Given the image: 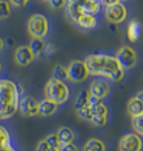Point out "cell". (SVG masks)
<instances>
[{"instance_id": "6da1fadb", "label": "cell", "mask_w": 143, "mask_h": 151, "mask_svg": "<svg viewBox=\"0 0 143 151\" xmlns=\"http://www.w3.org/2000/svg\"><path fill=\"white\" fill-rule=\"evenodd\" d=\"M86 67L89 69L90 76L103 77L111 80L112 82H121L125 80L126 70H124L114 56L107 53H91L85 59Z\"/></svg>"}, {"instance_id": "7a4b0ae2", "label": "cell", "mask_w": 143, "mask_h": 151, "mask_svg": "<svg viewBox=\"0 0 143 151\" xmlns=\"http://www.w3.org/2000/svg\"><path fill=\"white\" fill-rule=\"evenodd\" d=\"M20 87L11 80H0V120L13 117L18 111Z\"/></svg>"}, {"instance_id": "3957f363", "label": "cell", "mask_w": 143, "mask_h": 151, "mask_svg": "<svg viewBox=\"0 0 143 151\" xmlns=\"http://www.w3.org/2000/svg\"><path fill=\"white\" fill-rule=\"evenodd\" d=\"M102 9V4L99 0H68L65 12H66V17L72 21L81 13H89V14H95Z\"/></svg>"}, {"instance_id": "277c9868", "label": "cell", "mask_w": 143, "mask_h": 151, "mask_svg": "<svg viewBox=\"0 0 143 151\" xmlns=\"http://www.w3.org/2000/svg\"><path fill=\"white\" fill-rule=\"evenodd\" d=\"M44 96L52 102L57 103L59 106L64 104L69 100L70 90L65 81H60L57 78L52 77L44 86Z\"/></svg>"}, {"instance_id": "5b68a950", "label": "cell", "mask_w": 143, "mask_h": 151, "mask_svg": "<svg viewBox=\"0 0 143 151\" xmlns=\"http://www.w3.org/2000/svg\"><path fill=\"white\" fill-rule=\"evenodd\" d=\"M27 31L31 38L44 39L49 33V21L44 14L34 13L27 20Z\"/></svg>"}, {"instance_id": "8992f818", "label": "cell", "mask_w": 143, "mask_h": 151, "mask_svg": "<svg viewBox=\"0 0 143 151\" xmlns=\"http://www.w3.org/2000/svg\"><path fill=\"white\" fill-rule=\"evenodd\" d=\"M114 58L117 59V61H119V64L121 65V68L126 72L134 68L135 64H137V60H138V56H137L135 50L133 48L132 46H127V45L121 46L116 51Z\"/></svg>"}, {"instance_id": "52a82bcc", "label": "cell", "mask_w": 143, "mask_h": 151, "mask_svg": "<svg viewBox=\"0 0 143 151\" xmlns=\"http://www.w3.org/2000/svg\"><path fill=\"white\" fill-rule=\"evenodd\" d=\"M127 8L124 3H116V4H112L105 7L104 9V17L105 20L109 24H114V25H120L127 18Z\"/></svg>"}, {"instance_id": "ba28073f", "label": "cell", "mask_w": 143, "mask_h": 151, "mask_svg": "<svg viewBox=\"0 0 143 151\" xmlns=\"http://www.w3.org/2000/svg\"><path fill=\"white\" fill-rule=\"evenodd\" d=\"M68 69V77H69V81L74 83H81L85 82L89 78V69L86 67L85 61L83 60H73L70 61V64L66 67Z\"/></svg>"}, {"instance_id": "9c48e42d", "label": "cell", "mask_w": 143, "mask_h": 151, "mask_svg": "<svg viewBox=\"0 0 143 151\" xmlns=\"http://www.w3.org/2000/svg\"><path fill=\"white\" fill-rule=\"evenodd\" d=\"M143 139L137 133L124 134L119 141V151H142Z\"/></svg>"}, {"instance_id": "30bf717a", "label": "cell", "mask_w": 143, "mask_h": 151, "mask_svg": "<svg viewBox=\"0 0 143 151\" xmlns=\"http://www.w3.org/2000/svg\"><path fill=\"white\" fill-rule=\"evenodd\" d=\"M18 111L24 117H34L39 115V102L31 95H25L20 98Z\"/></svg>"}, {"instance_id": "8fae6325", "label": "cell", "mask_w": 143, "mask_h": 151, "mask_svg": "<svg viewBox=\"0 0 143 151\" xmlns=\"http://www.w3.org/2000/svg\"><path fill=\"white\" fill-rule=\"evenodd\" d=\"M108 117H109V111H108V107L103 103L102 100L99 104H96L92 108V115H91V122L94 127L96 128H104L108 124Z\"/></svg>"}, {"instance_id": "7c38bea8", "label": "cell", "mask_w": 143, "mask_h": 151, "mask_svg": "<svg viewBox=\"0 0 143 151\" xmlns=\"http://www.w3.org/2000/svg\"><path fill=\"white\" fill-rule=\"evenodd\" d=\"M90 95L95 96V98L103 100L107 98L111 93V85L107 82L105 80H94L89 87Z\"/></svg>"}, {"instance_id": "4fadbf2b", "label": "cell", "mask_w": 143, "mask_h": 151, "mask_svg": "<svg viewBox=\"0 0 143 151\" xmlns=\"http://www.w3.org/2000/svg\"><path fill=\"white\" fill-rule=\"evenodd\" d=\"M72 24H74L77 27L82 30H92L98 26V18L95 14H89V13H81L76 18L70 21Z\"/></svg>"}, {"instance_id": "5bb4252c", "label": "cell", "mask_w": 143, "mask_h": 151, "mask_svg": "<svg viewBox=\"0 0 143 151\" xmlns=\"http://www.w3.org/2000/svg\"><path fill=\"white\" fill-rule=\"evenodd\" d=\"M35 56L33 51L30 50L29 46H20L14 51V61L17 63L20 67H27L34 61Z\"/></svg>"}, {"instance_id": "9a60e30c", "label": "cell", "mask_w": 143, "mask_h": 151, "mask_svg": "<svg viewBox=\"0 0 143 151\" xmlns=\"http://www.w3.org/2000/svg\"><path fill=\"white\" fill-rule=\"evenodd\" d=\"M59 109V104L52 100H49L47 98H44L43 100L39 102V115L43 117H49V116H54Z\"/></svg>"}, {"instance_id": "2e32d148", "label": "cell", "mask_w": 143, "mask_h": 151, "mask_svg": "<svg viewBox=\"0 0 143 151\" xmlns=\"http://www.w3.org/2000/svg\"><path fill=\"white\" fill-rule=\"evenodd\" d=\"M143 26L138 20H132L127 25V38L130 42H137L142 35Z\"/></svg>"}, {"instance_id": "e0dca14e", "label": "cell", "mask_w": 143, "mask_h": 151, "mask_svg": "<svg viewBox=\"0 0 143 151\" xmlns=\"http://www.w3.org/2000/svg\"><path fill=\"white\" fill-rule=\"evenodd\" d=\"M56 134H57L60 146H61V145L72 143V142H74V139H76V134H74L73 129H70L69 127H61V128H59L57 132H56Z\"/></svg>"}, {"instance_id": "ac0fdd59", "label": "cell", "mask_w": 143, "mask_h": 151, "mask_svg": "<svg viewBox=\"0 0 143 151\" xmlns=\"http://www.w3.org/2000/svg\"><path fill=\"white\" fill-rule=\"evenodd\" d=\"M82 151H107V145L100 138H90L83 145Z\"/></svg>"}, {"instance_id": "d6986e66", "label": "cell", "mask_w": 143, "mask_h": 151, "mask_svg": "<svg viewBox=\"0 0 143 151\" xmlns=\"http://www.w3.org/2000/svg\"><path fill=\"white\" fill-rule=\"evenodd\" d=\"M127 113L130 117H135V116H139L143 113V103L137 96L130 98L127 102Z\"/></svg>"}, {"instance_id": "ffe728a7", "label": "cell", "mask_w": 143, "mask_h": 151, "mask_svg": "<svg viewBox=\"0 0 143 151\" xmlns=\"http://www.w3.org/2000/svg\"><path fill=\"white\" fill-rule=\"evenodd\" d=\"M46 40L44 39H39V38H31V40H30V50L33 51L34 56L35 58H39L40 55H43L44 53V50H46Z\"/></svg>"}, {"instance_id": "44dd1931", "label": "cell", "mask_w": 143, "mask_h": 151, "mask_svg": "<svg viewBox=\"0 0 143 151\" xmlns=\"http://www.w3.org/2000/svg\"><path fill=\"white\" fill-rule=\"evenodd\" d=\"M89 100H90V91H89V89L87 90L86 89L82 90L78 94V96H77V99H76V103H74V108H76V111L77 109H79V108H82V107L87 106Z\"/></svg>"}, {"instance_id": "7402d4cb", "label": "cell", "mask_w": 143, "mask_h": 151, "mask_svg": "<svg viewBox=\"0 0 143 151\" xmlns=\"http://www.w3.org/2000/svg\"><path fill=\"white\" fill-rule=\"evenodd\" d=\"M12 145V138L11 133L8 132V129L3 125H0V149L1 147H7Z\"/></svg>"}, {"instance_id": "603a6c76", "label": "cell", "mask_w": 143, "mask_h": 151, "mask_svg": "<svg viewBox=\"0 0 143 151\" xmlns=\"http://www.w3.org/2000/svg\"><path fill=\"white\" fill-rule=\"evenodd\" d=\"M54 77L57 78L60 81H69V77H68V69L64 65L57 64L54 69Z\"/></svg>"}, {"instance_id": "cb8c5ba5", "label": "cell", "mask_w": 143, "mask_h": 151, "mask_svg": "<svg viewBox=\"0 0 143 151\" xmlns=\"http://www.w3.org/2000/svg\"><path fill=\"white\" fill-rule=\"evenodd\" d=\"M12 13V5L8 0H0V20H5Z\"/></svg>"}, {"instance_id": "d4e9b609", "label": "cell", "mask_w": 143, "mask_h": 151, "mask_svg": "<svg viewBox=\"0 0 143 151\" xmlns=\"http://www.w3.org/2000/svg\"><path fill=\"white\" fill-rule=\"evenodd\" d=\"M132 127L137 134L143 137V113L135 117H132Z\"/></svg>"}, {"instance_id": "484cf974", "label": "cell", "mask_w": 143, "mask_h": 151, "mask_svg": "<svg viewBox=\"0 0 143 151\" xmlns=\"http://www.w3.org/2000/svg\"><path fill=\"white\" fill-rule=\"evenodd\" d=\"M77 115H78V117L81 120L83 121H90L91 120V115H92V107L90 106V103L87 106L82 107V108L77 109Z\"/></svg>"}, {"instance_id": "4316f807", "label": "cell", "mask_w": 143, "mask_h": 151, "mask_svg": "<svg viewBox=\"0 0 143 151\" xmlns=\"http://www.w3.org/2000/svg\"><path fill=\"white\" fill-rule=\"evenodd\" d=\"M48 5L55 11H60V9H64L66 7L68 0H47Z\"/></svg>"}, {"instance_id": "83f0119b", "label": "cell", "mask_w": 143, "mask_h": 151, "mask_svg": "<svg viewBox=\"0 0 143 151\" xmlns=\"http://www.w3.org/2000/svg\"><path fill=\"white\" fill-rule=\"evenodd\" d=\"M44 139L48 142L49 146H52V147H60V142H59V138H57V134H56V133L48 134V136L46 137Z\"/></svg>"}, {"instance_id": "f1b7e54d", "label": "cell", "mask_w": 143, "mask_h": 151, "mask_svg": "<svg viewBox=\"0 0 143 151\" xmlns=\"http://www.w3.org/2000/svg\"><path fill=\"white\" fill-rule=\"evenodd\" d=\"M11 3L12 7H16V8H24L26 7L27 4L30 3V0H8Z\"/></svg>"}, {"instance_id": "f546056e", "label": "cell", "mask_w": 143, "mask_h": 151, "mask_svg": "<svg viewBox=\"0 0 143 151\" xmlns=\"http://www.w3.org/2000/svg\"><path fill=\"white\" fill-rule=\"evenodd\" d=\"M60 151H79V149L76 143L72 142V143H66V145H61Z\"/></svg>"}, {"instance_id": "4dcf8cb0", "label": "cell", "mask_w": 143, "mask_h": 151, "mask_svg": "<svg viewBox=\"0 0 143 151\" xmlns=\"http://www.w3.org/2000/svg\"><path fill=\"white\" fill-rule=\"evenodd\" d=\"M55 52H56V47L52 45V43H47V45H46V50H44V53H43V55L47 56V58H49V56H52Z\"/></svg>"}, {"instance_id": "1f68e13d", "label": "cell", "mask_w": 143, "mask_h": 151, "mask_svg": "<svg viewBox=\"0 0 143 151\" xmlns=\"http://www.w3.org/2000/svg\"><path fill=\"white\" fill-rule=\"evenodd\" d=\"M48 149H49L48 142L46 139H42V141H39V142H38V145H36L35 151H47Z\"/></svg>"}, {"instance_id": "d6a6232c", "label": "cell", "mask_w": 143, "mask_h": 151, "mask_svg": "<svg viewBox=\"0 0 143 151\" xmlns=\"http://www.w3.org/2000/svg\"><path fill=\"white\" fill-rule=\"evenodd\" d=\"M100 1L102 5H104V7H108V5H112V4H116V3L121 1V0H99Z\"/></svg>"}, {"instance_id": "836d02e7", "label": "cell", "mask_w": 143, "mask_h": 151, "mask_svg": "<svg viewBox=\"0 0 143 151\" xmlns=\"http://www.w3.org/2000/svg\"><path fill=\"white\" fill-rule=\"evenodd\" d=\"M0 151H16L13 149V146H7V147H1V149H0Z\"/></svg>"}, {"instance_id": "e575fe53", "label": "cell", "mask_w": 143, "mask_h": 151, "mask_svg": "<svg viewBox=\"0 0 143 151\" xmlns=\"http://www.w3.org/2000/svg\"><path fill=\"white\" fill-rule=\"evenodd\" d=\"M5 47V39H3V38H0V52L4 50Z\"/></svg>"}, {"instance_id": "d590c367", "label": "cell", "mask_w": 143, "mask_h": 151, "mask_svg": "<svg viewBox=\"0 0 143 151\" xmlns=\"http://www.w3.org/2000/svg\"><path fill=\"white\" fill-rule=\"evenodd\" d=\"M137 98H138L139 100H141V102L143 103V90H141V91H138V94H137Z\"/></svg>"}, {"instance_id": "8d00e7d4", "label": "cell", "mask_w": 143, "mask_h": 151, "mask_svg": "<svg viewBox=\"0 0 143 151\" xmlns=\"http://www.w3.org/2000/svg\"><path fill=\"white\" fill-rule=\"evenodd\" d=\"M47 151H60V147H52V146H49V149Z\"/></svg>"}, {"instance_id": "74e56055", "label": "cell", "mask_w": 143, "mask_h": 151, "mask_svg": "<svg viewBox=\"0 0 143 151\" xmlns=\"http://www.w3.org/2000/svg\"><path fill=\"white\" fill-rule=\"evenodd\" d=\"M7 40H8V45H9V46L14 45V40H13V39H11V38H9V39H7Z\"/></svg>"}, {"instance_id": "f35d334b", "label": "cell", "mask_w": 143, "mask_h": 151, "mask_svg": "<svg viewBox=\"0 0 143 151\" xmlns=\"http://www.w3.org/2000/svg\"><path fill=\"white\" fill-rule=\"evenodd\" d=\"M1 72H3V63L0 61V73H1Z\"/></svg>"}, {"instance_id": "ab89813d", "label": "cell", "mask_w": 143, "mask_h": 151, "mask_svg": "<svg viewBox=\"0 0 143 151\" xmlns=\"http://www.w3.org/2000/svg\"><path fill=\"white\" fill-rule=\"evenodd\" d=\"M121 1H130V0H121Z\"/></svg>"}, {"instance_id": "60d3db41", "label": "cell", "mask_w": 143, "mask_h": 151, "mask_svg": "<svg viewBox=\"0 0 143 151\" xmlns=\"http://www.w3.org/2000/svg\"><path fill=\"white\" fill-rule=\"evenodd\" d=\"M43 1H47V0H43Z\"/></svg>"}]
</instances>
